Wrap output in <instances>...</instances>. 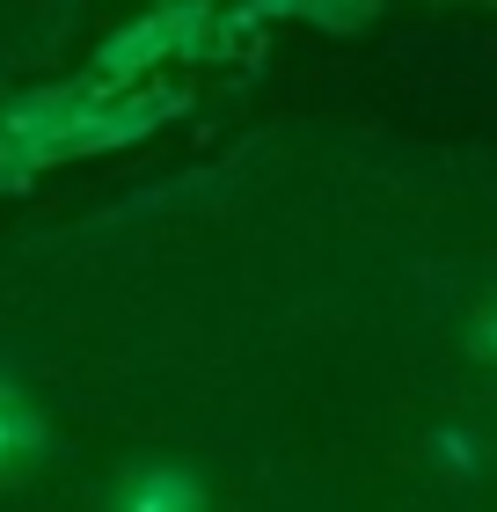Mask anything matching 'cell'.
Segmentation results:
<instances>
[{
	"label": "cell",
	"mask_w": 497,
	"mask_h": 512,
	"mask_svg": "<svg viewBox=\"0 0 497 512\" xmlns=\"http://www.w3.org/2000/svg\"><path fill=\"white\" fill-rule=\"evenodd\" d=\"M110 512H205V483L191 469H132Z\"/></svg>",
	"instance_id": "obj_1"
},
{
	"label": "cell",
	"mask_w": 497,
	"mask_h": 512,
	"mask_svg": "<svg viewBox=\"0 0 497 512\" xmlns=\"http://www.w3.org/2000/svg\"><path fill=\"white\" fill-rule=\"evenodd\" d=\"M44 454V417L37 403L15 388V374L0 366V483H8L15 469H30V461Z\"/></svg>",
	"instance_id": "obj_2"
},
{
	"label": "cell",
	"mask_w": 497,
	"mask_h": 512,
	"mask_svg": "<svg viewBox=\"0 0 497 512\" xmlns=\"http://www.w3.org/2000/svg\"><path fill=\"white\" fill-rule=\"evenodd\" d=\"M476 344H483V352H490V359H497V308H490V315H483V322H476Z\"/></svg>",
	"instance_id": "obj_3"
}]
</instances>
